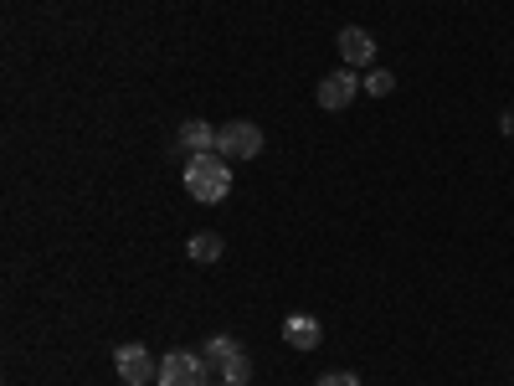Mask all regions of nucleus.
<instances>
[{"instance_id":"1","label":"nucleus","mask_w":514,"mask_h":386,"mask_svg":"<svg viewBox=\"0 0 514 386\" xmlns=\"http://www.w3.org/2000/svg\"><path fill=\"white\" fill-rule=\"evenodd\" d=\"M186 191L196 196V201H206V206H216V201H227L232 196V165H227V155H191L186 160Z\"/></svg>"},{"instance_id":"2","label":"nucleus","mask_w":514,"mask_h":386,"mask_svg":"<svg viewBox=\"0 0 514 386\" xmlns=\"http://www.w3.org/2000/svg\"><path fill=\"white\" fill-rule=\"evenodd\" d=\"M216 155H237V160H257L263 155V129L257 124H247V119H232V124H222L216 129Z\"/></svg>"},{"instance_id":"3","label":"nucleus","mask_w":514,"mask_h":386,"mask_svg":"<svg viewBox=\"0 0 514 386\" xmlns=\"http://www.w3.org/2000/svg\"><path fill=\"white\" fill-rule=\"evenodd\" d=\"M114 371H119V381L124 386H150V381H160V366H155V356L144 345H119L114 350Z\"/></svg>"},{"instance_id":"4","label":"nucleus","mask_w":514,"mask_h":386,"mask_svg":"<svg viewBox=\"0 0 514 386\" xmlns=\"http://www.w3.org/2000/svg\"><path fill=\"white\" fill-rule=\"evenodd\" d=\"M355 93H360V73H355V67L324 73L319 78V109L324 114H340V109H350V103H355Z\"/></svg>"},{"instance_id":"5","label":"nucleus","mask_w":514,"mask_h":386,"mask_svg":"<svg viewBox=\"0 0 514 386\" xmlns=\"http://www.w3.org/2000/svg\"><path fill=\"white\" fill-rule=\"evenodd\" d=\"M206 361L196 356V350H170V356L160 361V386H206Z\"/></svg>"},{"instance_id":"6","label":"nucleus","mask_w":514,"mask_h":386,"mask_svg":"<svg viewBox=\"0 0 514 386\" xmlns=\"http://www.w3.org/2000/svg\"><path fill=\"white\" fill-rule=\"evenodd\" d=\"M340 57H345V67H371L376 62V37L360 31V26H345L340 31Z\"/></svg>"},{"instance_id":"7","label":"nucleus","mask_w":514,"mask_h":386,"mask_svg":"<svg viewBox=\"0 0 514 386\" xmlns=\"http://www.w3.org/2000/svg\"><path fill=\"white\" fill-rule=\"evenodd\" d=\"M283 340L293 345V350H319V340H324V325L314 320V314H288L283 320Z\"/></svg>"},{"instance_id":"8","label":"nucleus","mask_w":514,"mask_h":386,"mask_svg":"<svg viewBox=\"0 0 514 386\" xmlns=\"http://www.w3.org/2000/svg\"><path fill=\"white\" fill-rule=\"evenodd\" d=\"M180 150H186V155H211V150H216V129H211L206 119L180 124Z\"/></svg>"},{"instance_id":"9","label":"nucleus","mask_w":514,"mask_h":386,"mask_svg":"<svg viewBox=\"0 0 514 386\" xmlns=\"http://www.w3.org/2000/svg\"><path fill=\"white\" fill-rule=\"evenodd\" d=\"M237 350H242V345H237L232 335H211V340L201 345V361H206V366L216 371V366H222V361H232V356H237Z\"/></svg>"},{"instance_id":"10","label":"nucleus","mask_w":514,"mask_h":386,"mask_svg":"<svg viewBox=\"0 0 514 386\" xmlns=\"http://www.w3.org/2000/svg\"><path fill=\"white\" fill-rule=\"evenodd\" d=\"M186 253H191V263H216V258H222V237H216V232H196L186 242Z\"/></svg>"},{"instance_id":"11","label":"nucleus","mask_w":514,"mask_h":386,"mask_svg":"<svg viewBox=\"0 0 514 386\" xmlns=\"http://www.w3.org/2000/svg\"><path fill=\"white\" fill-rule=\"evenodd\" d=\"M216 376H222V386H247V376H252V361H247V350H237L232 361H222V366H216Z\"/></svg>"},{"instance_id":"12","label":"nucleus","mask_w":514,"mask_h":386,"mask_svg":"<svg viewBox=\"0 0 514 386\" xmlns=\"http://www.w3.org/2000/svg\"><path fill=\"white\" fill-rule=\"evenodd\" d=\"M396 88V78L391 73H365V93H371V98H386Z\"/></svg>"},{"instance_id":"13","label":"nucleus","mask_w":514,"mask_h":386,"mask_svg":"<svg viewBox=\"0 0 514 386\" xmlns=\"http://www.w3.org/2000/svg\"><path fill=\"white\" fill-rule=\"evenodd\" d=\"M319 386H360V376H350V371H324Z\"/></svg>"}]
</instances>
